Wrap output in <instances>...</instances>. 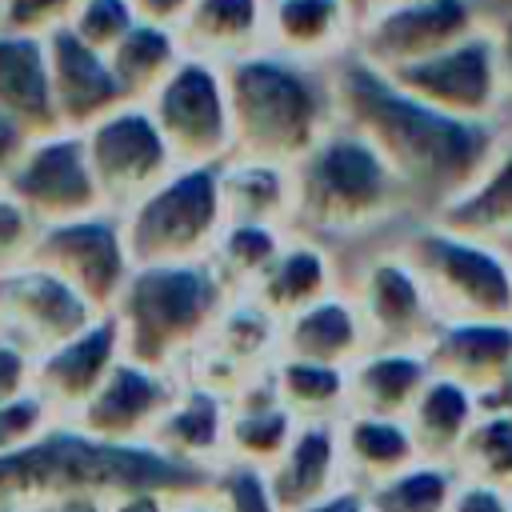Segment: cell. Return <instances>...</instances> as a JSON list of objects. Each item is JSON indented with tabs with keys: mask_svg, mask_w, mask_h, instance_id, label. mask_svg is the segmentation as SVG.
<instances>
[{
	"mask_svg": "<svg viewBox=\"0 0 512 512\" xmlns=\"http://www.w3.org/2000/svg\"><path fill=\"white\" fill-rule=\"evenodd\" d=\"M0 112H8L32 136L60 128L48 76V36L0 28Z\"/></svg>",
	"mask_w": 512,
	"mask_h": 512,
	"instance_id": "4316f807",
	"label": "cell"
},
{
	"mask_svg": "<svg viewBox=\"0 0 512 512\" xmlns=\"http://www.w3.org/2000/svg\"><path fill=\"white\" fill-rule=\"evenodd\" d=\"M452 468L460 480H476L512 496V416L480 408L452 456Z\"/></svg>",
	"mask_w": 512,
	"mask_h": 512,
	"instance_id": "74e56055",
	"label": "cell"
},
{
	"mask_svg": "<svg viewBox=\"0 0 512 512\" xmlns=\"http://www.w3.org/2000/svg\"><path fill=\"white\" fill-rule=\"evenodd\" d=\"M176 388H180L176 372H160V368L120 356L112 364V372L100 380V388L80 404V412L68 424H76L80 432H88L96 440L144 444L152 436L156 420L164 416V408L172 404Z\"/></svg>",
	"mask_w": 512,
	"mask_h": 512,
	"instance_id": "e0dca14e",
	"label": "cell"
},
{
	"mask_svg": "<svg viewBox=\"0 0 512 512\" xmlns=\"http://www.w3.org/2000/svg\"><path fill=\"white\" fill-rule=\"evenodd\" d=\"M336 444H340L344 484H352V488H372L420 460L408 424L392 420V416L344 412L336 420Z\"/></svg>",
	"mask_w": 512,
	"mask_h": 512,
	"instance_id": "f1b7e54d",
	"label": "cell"
},
{
	"mask_svg": "<svg viewBox=\"0 0 512 512\" xmlns=\"http://www.w3.org/2000/svg\"><path fill=\"white\" fill-rule=\"evenodd\" d=\"M368 328L344 288H332L328 296L312 300L308 308L292 312L280 320V356H300V360H320L348 368L360 352H368Z\"/></svg>",
	"mask_w": 512,
	"mask_h": 512,
	"instance_id": "603a6c76",
	"label": "cell"
},
{
	"mask_svg": "<svg viewBox=\"0 0 512 512\" xmlns=\"http://www.w3.org/2000/svg\"><path fill=\"white\" fill-rule=\"evenodd\" d=\"M40 268L68 280L96 312H108L132 276V256L124 240V220L112 208H96L60 224H44L28 252Z\"/></svg>",
	"mask_w": 512,
	"mask_h": 512,
	"instance_id": "8fae6325",
	"label": "cell"
},
{
	"mask_svg": "<svg viewBox=\"0 0 512 512\" xmlns=\"http://www.w3.org/2000/svg\"><path fill=\"white\" fill-rule=\"evenodd\" d=\"M0 512H24V508H16V504H0Z\"/></svg>",
	"mask_w": 512,
	"mask_h": 512,
	"instance_id": "9f6ffc18",
	"label": "cell"
},
{
	"mask_svg": "<svg viewBox=\"0 0 512 512\" xmlns=\"http://www.w3.org/2000/svg\"><path fill=\"white\" fill-rule=\"evenodd\" d=\"M144 104L164 132L176 164H220L236 152L224 64L184 52Z\"/></svg>",
	"mask_w": 512,
	"mask_h": 512,
	"instance_id": "9c48e42d",
	"label": "cell"
},
{
	"mask_svg": "<svg viewBox=\"0 0 512 512\" xmlns=\"http://www.w3.org/2000/svg\"><path fill=\"white\" fill-rule=\"evenodd\" d=\"M104 56H108V68H112L124 100H148L164 84V76L180 64L184 48L172 28L136 20Z\"/></svg>",
	"mask_w": 512,
	"mask_h": 512,
	"instance_id": "836d02e7",
	"label": "cell"
},
{
	"mask_svg": "<svg viewBox=\"0 0 512 512\" xmlns=\"http://www.w3.org/2000/svg\"><path fill=\"white\" fill-rule=\"evenodd\" d=\"M208 484H212V468L172 460L148 440L144 444L96 440L68 420L48 424L36 440L0 456V504H16V508H36L44 500H60L76 492L116 496V492L156 488L168 496H192V492H208Z\"/></svg>",
	"mask_w": 512,
	"mask_h": 512,
	"instance_id": "7a4b0ae2",
	"label": "cell"
},
{
	"mask_svg": "<svg viewBox=\"0 0 512 512\" xmlns=\"http://www.w3.org/2000/svg\"><path fill=\"white\" fill-rule=\"evenodd\" d=\"M100 312L56 272L36 260H20L0 272V336L24 348L32 360L60 340L88 328Z\"/></svg>",
	"mask_w": 512,
	"mask_h": 512,
	"instance_id": "9a60e30c",
	"label": "cell"
},
{
	"mask_svg": "<svg viewBox=\"0 0 512 512\" xmlns=\"http://www.w3.org/2000/svg\"><path fill=\"white\" fill-rule=\"evenodd\" d=\"M224 76L240 156L296 164L336 124L332 64H304L272 48H256L224 64Z\"/></svg>",
	"mask_w": 512,
	"mask_h": 512,
	"instance_id": "277c9868",
	"label": "cell"
},
{
	"mask_svg": "<svg viewBox=\"0 0 512 512\" xmlns=\"http://www.w3.org/2000/svg\"><path fill=\"white\" fill-rule=\"evenodd\" d=\"M264 476H268V492L280 512H296L344 488L336 420H300L288 448L264 468Z\"/></svg>",
	"mask_w": 512,
	"mask_h": 512,
	"instance_id": "7402d4cb",
	"label": "cell"
},
{
	"mask_svg": "<svg viewBox=\"0 0 512 512\" xmlns=\"http://www.w3.org/2000/svg\"><path fill=\"white\" fill-rule=\"evenodd\" d=\"M4 188L28 208V216L40 228L104 208L96 176L84 156V140L72 128L32 136Z\"/></svg>",
	"mask_w": 512,
	"mask_h": 512,
	"instance_id": "5bb4252c",
	"label": "cell"
},
{
	"mask_svg": "<svg viewBox=\"0 0 512 512\" xmlns=\"http://www.w3.org/2000/svg\"><path fill=\"white\" fill-rule=\"evenodd\" d=\"M332 288H340V260L336 248L304 236V232H288V240L280 244L276 260L268 264V272L256 280V288L248 292L252 300H260L276 320L308 308L312 300L328 296Z\"/></svg>",
	"mask_w": 512,
	"mask_h": 512,
	"instance_id": "cb8c5ba5",
	"label": "cell"
},
{
	"mask_svg": "<svg viewBox=\"0 0 512 512\" xmlns=\"http://www.w3.org/2000/svg\"><path fill=\"white\" fill-rule=\"evenodd\" d=\"M296 416L280 404L268 368L260 376H252L248 384H240L228 396V424H224V460L236 464H252V468H268L292 440L296 432Z\"/></svg>",
	"mask_w": 512,
	"mask_h": 512,
	"instance_id": "484cf974",
	"label": "cell"
},
{
	"mask_svg": "<svg viewBox=\"0 0 512 512\" xmlns=\"http://www.w3.org/2000/svg\"><path fill=\"white\" fill-rule=\"evenodd\" d=\"M168 492H156V488H136V492H116L108 496L104 512H168Z\"/></svg>",
	"mask_w": 512,
	"mask_h": 512,
	"instance_id": "681fc988",
	"label": "cell"
},
{
	"mask_svg": "<svg viewBox=\"0 0 512 512\" xmlns=\"http://www.w3.org/2000/svg\"><path fill=\"white\" fill-rule=\"evenodd\" d=\"M292 232L348 248L416 220L420 208L388 160L344 120H336L292 164Z\"/></svg>",
	"mask_w": 512,
	"mask_h": 512,
	"instance_id": "3957f363",
	"label": "cell"
},
{
	"mask_svg": "<svg viewBox=\"0 0 512 512\" xmlns=\"http://www.w3.org/2000/svg\"><path fill=\"white\" fill-rule=\"evenodd\" d=\"M176 36L188 56L232 64L264 48V0H192Z\"/></svg>",
	"mask_w": 512,
	"mask_h": 512,
	"instance_id": "f546056e",
	"label": "cell"
},
{
	"mask_svg": "<svg viewBox=\"0 0 512 512\" xmlns=\"http://www.w3.org/2000/svg\"><path fill=\"white\" fill-rule=\"evenodd\" d=\"M88 168L96 176L100 200L112 212H124L144 192H152L168 172H176V156L156 128L144 100H124L88 128H80Z\"/></svg>",
	"mask_w": 512,
	"mask_h": 512,
	"instance_id": "30bf717a",
	"label": "cell"
},
{
	"mask_svg": "<svg viewBox=\"0 0 512 512\" xmlns=\"http://www.w3.org/2000/svg\"><path fill=\"white\" fill-rule=\"evenodd\" d=\"M340 288L352 296L372 348H424L440 324L424 280L396 244V232L336 248Z\"/></svg>",
	"mask_w": 512,
	"mask_h": 512,
	"instance_id": "ba28073f",
	"label": "cell"
},
{
	"mask_svg": "<svg viewBox=\"0 0 512 512\" xmlns=\"http://www.w3.org/2000/svg\"><path fill=\"white\" fill-rule=\"evenodd\" d=\"M284 240H288V228L252 224V220H224V228H220V236H216V244L208 252V268L220 276V284L232 296L252 292L256 280L276 260Z\"/></svg>",
	"mask_w": 512,
	"mask_h": 512,
	"instance_id": "d590c367",
	"label": "cell"
},
{
	"mask_svg": "<svg viewBox=\"0 0 512 512\" xmlns=\"http://www.w3.org/2000/svg\"><path fill=\"white\" fill-rule=\"evenodd\" d=\"M224 424H228V396L180 376V388L164 408V416L156 420L148 444L172 460L216 468L224 460Z\"/></svg>",
	"mask_w": 512,
	"mask_h": 512,
	"instance_id": "d4e9b609",
	"label": "cell"
},
{
	"mask_svg": "<svg viewBox=\"0 0 512 512\" xmlns=\"http://www.w3.org/2000/svg\"><path fill=\"white\" fill-rule=\"evenodd\" d=\"M132 24H136V12L128 0H80L68 20V28L100 52H108Z\"/></svg>",
	"mask_w": 512,
	"mask_h": 512,
	"instance_id": "ab89813d",
	"label": "cell"
},
{
	"mask_svg": "<svg viewBox=\"0 0 512 512\" xmlns=\"http://www.w3.org/2000/svg\"><path fill=\"white\" fill-rule=\"evenodd\" d=\"M480 416V396L448 376H428L424 388L416 392L412 408L404 412V424L412 432L416 456L432 464H452L460 440L468 436L472 420Z\"/></svg>",
	"mask_w": 512,
	"mask_h": 512,
	"instance_id": "1f68e13d",
	"label": "cell"
},
{
	"mask_svg": "<svg viewBox=\"0 0 512 512\" xmlns=\"http://www.w3.org/2000/svg\"><path fill=\"white\" fill-rule=\"evenodd\" d=\"M132 4V12H136V20H144V24H160V28H180V20L188 16V8H192V0H128Z\"/></svg>",
	"mask_w": 512,
	"mask_h": 512,
	"instance_id": "c3c4849f",
	"label": "cell"
},
{
	"mask_svg": "<svg viewBox=\"0 0 512 512\" xmlns=\"http://www.w3.org/2000/svg\"><path fill=\"white\" fill-rule=\"evenodd\" d=\"M48 76H52V100L60 128H88L116 104H124V92L108 68V56L92 44H84L72 28H60L48 36Z\"/></svg>",
	"mask_w": 512,
	"mask_h": 512,
	"instance_id": "ffe728a7",
	"label": "cell"
},
{
	"mask_svg": "<svg viewBox=\"0 0 512 512\" xmlns=\"http://www.w3.org/2000/svg\"><path fill=\"white\" fill-rule=\"evenodd\" d=\"M228 296L232 292L220 284L208 260L136 264L108 312L116 316L128 360L180 376L212 332Z\"/></svg>",
	"mask_w": 512,
	"mask_h": 512,
	"instance_id": "5b68a950",
	"label": "cell"
},
{
	"mask_svg": "<svg viewBox=\"0 0 512 512\" xmlns=\"http://www.w3.org/2000/svg\"><path fill=\"white\" fill-rule=\"evenodd\" d=\"M168 512H220V508H216V500L208 492H192V496H172Z\"/></svg>",
	"mask_w": 512,
	"mask_h": 512,
	"instance_id": "db71d44e",
	"label": "cell"
},
{
	"mask_svg": "<svg viewBox=\"0 0 512 512\" xmlns=\"http://www.w3.org/2000/svg\"><path fill=\"white\" fill-rule=\"evenodd\" d=\"M420 352L436 376L484 396L512 372V320H440Z\"/></svg>",
	"mask_w": 512,
	"mask_h": 512,
	"instance_id": "44dd1931",
	"label": "cell"
},
{
	"mask_svg": "<svg viewBox=\"0 0 512 512\" xmlns=\"http://www.w3.org/2000/svg\"><path fill=\"white\" fill-rule=\"evenodd\" d=\"M108 496H96V492H76V496H60V500H44L36 508H24V512H104Z\"/></svg>",
	"mask_w": 512,
	"mask_h": 512,
	"instance_id": "f907efd6",
	"label": "cell"
},
{
	"mask_svg": "<svg viewBox=\"0 0 512 512\" xmlns=\"http://www.w3.org/2000/svg\"><path fill=\"white\" fill-rule=\"evenodd\" d=\"M396 244L424 280L440 320H512V248L416 216Z\"/></svg>",
	"mask_w": 512,
	"mask_h": 512,
	"instance_id": "8992f818",
	"label": "cell"
},
{
	"mask_svg": "<svg viewBox=\"0 0 512 512\" xmlns=\"http://www.w3.org/2000/svg\"><path fill=\"white\" fill-rule=\"evenodd\" d=\"M76 4L80 0H4L0 28L28 32V36H52V32L68 28Z\"/></svg>",
	"mask_w": 512,
	"mask_h": 512,
	"instance_id": "b9f144b4",
	"label": "cell"
},
{
	"mask_svg": "<svg viewBox=\"0 0 512 512\" xmlns=\"http://www.w3.org/2000/svg\"><path fill=\"white\" fill-rule=\"evenodd\" d=\"M432 220H440L444 228L512 248V136L500 140V148L492 152L484 172L460 196L440 204L432 212Z\"/></svg>",
	"mask_w": 512,
	"mask_h": 512,
	"instance_id": "d6a6232c",
	"label": "cell"
},
{
	"mask_svg": "<svg viewBox=\"0 0 512 512\" xmlns=\"http://www.w3.org/2000/svg\"><path fill=\"white\" fill-rule=\"evenodd\" d=\"M272 388L280 404L296 420H340L344 400H348V376L336 364L320 360H300V356H272L268 364Z\"/></svg>",
	"mask_w": 512,
	"mask_h": 512,
	"instance_id": "e575fe53",
	"label": "cell"
},
{
	"mask_svg": "<svg viewBox=\"0 0 512 512\" xmlns=\"http://www.w3.org/2000/svg\"><path fill=\"white\" fill-rule=\"evenodd\" d=\"M276 344H280V320L260 300L240 292V296H228L212 332L192 352V360L184 364L180 376L192 384H204L220 396H232L240 384H248L252 376H260L272 364Z\"/></svg>",
	"mask_w": 512,
	"mask_h": 512,
	"instance_id": "2e32d148",
	"label": "cell"
},
{
	"mask_svg": "<svg viewBox=\"0 0 512 512\" xmlns=\"http://www.w3.org/2000/svg\"><path fill=\"white\" fill-rule=\"evenodd\" d=\"M32 388V356L0 336V404Z\"/></svg>",
	"mask_w": 512,
	"mask_h": 512,
	"instance_id": "bcb514c9",
	"label": "cell"
},
{
	"mask_svg": "<svg viewBox=\"0 0 512 512\" xmlns=\"http://www.w3.org/2000/svg\"><path fill=\"white\" fill-rule=\"evenodd\" d=\"M484 12L476 0H392L360 8L352 56L368 60L380 72L424 60L468 32L484 28Z\"/></svg>",
	"mask_w": 512,
	"mask_h": 512,
	"instance_id": "7c38bea8",
	"label": "cell"
},
{
	"mask_svg": "<svg viewBox=\"0 0 512 512\" xmlns=\"http://www.w3.org/2000/svg\"><path fill=\"white\" fill-rule=\"evenodd\" d=\"M372 4H392V0H360V8H372Z\"/></svg>",
	"mask_w": 512,
	"mask_h": 512,
	"instance_id": "11a10c76",
	"label": "cell"
},
{
	"mask_svg": "<svg viewBox=\"0 0 512 512\" xmlns=\"http://www.w3.org/2000/svg\"><path fill=\"white\" fill-rule=\"evenodd\" d=\"M480 408H488V412H504V416H512V372L500 380V384H492L484 396H480Z\"/></svg>",
	"mask_w": 512,
	"mask_h": 512,
	"instance_id": "f5cc1de1",
	"label": "cell"
},
{
	"mask_svg": "<svg viewBox=\"0 0 512 512\" xmlns=\"http://www.w3.org/2000/svg\"><path fill=\"white\" fill-rule=\"evenodd\" d=\"M448 512H512V496L500 492V488L456 476V492L448 500Z\"/></svg>",
	"mask_w": 512,
	"mask_h": 512,
	"instance_id": "f6af8a7d",
	"label": "cell"
},
{
	"mask_svg": "<svg viewBox=\"0 0 512 512\" xmlns=\"http://www.w3.org/2000/svg\"><path fill=\"white\" fill-rule=\"evenodd\" d=\"M344 376H348L344 412L404 420L432 368L420 348H368L344 368Z\"/></svg>",
	"mask_w": 512,
	"mask_h": 512,
	"instance_id": "83f0119b",
	"label": "cell"
},
{
	"mask_svg": "<svg viewBox=\"0 0 512 512\" xmlns=\"http://www.w3.org/2000/svg\"><path fill=\"white\" fill-rule=\"evenodd\" d=\"M48 424H56V416H52V408H48L32 388L20 392V396H12V400H4V404H0V456L24 448V444L36 440Z\"/></svg>",
	"mask_w": 512,
	"mask_h": 512,
	"instance_id": "60d3db41",
	"label": "cell"
},
{
	"mask_svg": "<svg viewBox=\"0 0 512 512\" xmlns=\"http://www.w3.org/2000/svg\"><path fill=\"white\" fill-rule=\"evenodd\" d=\"M332 92L336 120L356 128L388 160L420 216H432L440 204L460 196L504 140L496 120L440 112L352 52L332 64Z\"/></svg>",
	"mask_w": 512,
	"mask_h": 512,
	"instance_id": "6da1fadb",
	"label": "cell"
},
{
	"mask_svg": "<svg viewBox=\"0 0 512 512\" xmlns=\"http://www.w3.org/2000/svg\"><path fill=\"white\" fill-rule=\"evenodd\" d=\"M28 140H32V132H28L24 124H16L8 112H0V188H4V180L12 176L16 160L24 156Z\"/></svg>",
	"mask_w": 512,
	"mask_h": 512,
	"instance_id": "7dc6e473",
	"label": "cell"
},
{
	"mask_svg": "<svg viewBox=\"0 0 512 512\" xmlns=\"http://www.w3.org/2000/svg\"><path fill=\"white\" fill-rule=\"evenodd\" d=\"M360 492H364V512H448V500L456 492V468L416 460L404 472Z\"/></svg>",
	"mask_w": 512,
	"mask_h": 512,
	"instance_id": "8d00e7d4",
	"label": "cell"
},
{
	"mask_svg": "<svg viewBox=\"0 0 512 512\" xmlns=\"http://www.w3.org/2000/svg\"><path fill=\"white\" fill-rule=\"evenodd\" d=\"M208 496L216 500L220 512H280L276 500H272V492H268L264 468L236 464V460H220L212 468Z\"/></svg>",
	"mask_w": 512,
	"mask_h": 512,
	"instance_id": "f35d334b",
	"label": "cell"
},
{
	"mask_svg": "<svg viewBox=\"0 0 512 512\" xmlns=\"http://www.w3.org/2000/svg\"><path fill=\"white\" fill-rule=\"evenodd\" d=\"M296 512H364V492L352 488V484H344V488H336L332 496H324V500H316V504H304V508H296Z\"/></svg>",
	"mask_w": 512,
	"mask_h": 512,
	"instance_id": "816d5d0a",
	"label": "cell"
},
{
	"mask_svg": "<svg viewBox=\"0 0 512 512\" xmlns=\"http://www.w3.org/2000/svg\"><path fill=\"white\" fill-rule=\"evenodd\" d=\"M124 356L120 328L112 312H100L88 328L60 340L32 360V392L52 408L56 420H72L80 404L100 388L112 364Z\"/></svg>",
	"mask_w": 512,
	"mask_h": 512,
	"instance_id": "ac0fdd59",
	"label": "cell"
},
{
	"mask_svg": "<svg viewBox=\"0 0 512 512\" xmlns=\"http://www.w3.org/2000/svg\"><path fill=\"white\" fill-rule=\"evenodd\" d=\"M356 24V0H264V48L304 64L328 68L348 56Z\"/></svg>",
	"mask_w": 512,
	"mask_h": 512,
	"instance_id": "d6986e66",
	"label": "cell"
},
{
	"mask_svg": "<svg viewBox=\"0 0 512 512\" xmlns=\"http://www.w3.org/2000/svg\"><path fill=\"white\" fill-rule=\"evenodd\" d=\"M488 36L496 48V72H500V112L496 124L504 136H512V8L488 20Z\"/></svg>",
	"mask_w": 512,
	"mask_h": 512,
	"instance_id": "ee69618b",
	"label": "cell"
},
{
	"mask_svg": "<svg viewBox=\"0 0 512 512\" xmlns=\"http://www.w3.org/2000/svg\"><path fill=\"white\" fill-rule=\"evenodd\" d=\"M0 8H4V0H0Z\"/></svg>",
	"mask_w": 512,
	"mask_h": 512,
	"instance_id": "6f0895ef",
	"label": "cell"
},
{
	"mask_svg": "<svg viewBox=\"0 0 512 512\" xmlns=\"http://www.w3.org/2000/svg\"><path fill=\"white\" fill-rule=\"evenodd\" d=\"M220 164H180L152 192L120 212L132 268L136 264H192L208 260L220 228Z\"/></svg>",
	"mask_w": 512,
	"mask_h": 512,
	"instance_id": "52a82bcc",
	"label": "cell"
},
{
	"mask_svg": "<svg viewBox=\"0 0 512 512\" xmlns=\"http://www.w3.org/2000/svg\"><path fill=\"white\" fill-rule=\"evenodd\" d=\"M220 200L224 220H252V224H276L292 232V164L240 156L232 152L220 160Z\"/></svg>",
	"mask_w": 512,
	"mask_h": 512,
	"instance_id": "4dcf8cb0",
	"label": "cell"
},
{
	"mask_svg": "<svg viewBox=\"0 0 512 512\" xmlns=\"http://www.w3.org/2000/svg\"><path fill=\"white\" fill-rule=\"evenodd\" d=\"M408 96L464 116V120H496L500 112V72H496V48L488 36V20L484 28L468 32L464 40L412 60L404 68L388 72Z\"/></svg>",
	"mask_w": 512,
	"mask_h": 512,
	"instance_id": "4fadbf2b",
	"label": "cell"
},
{
	"mask_svg": "<svg viewBox=\"0 0 512 512\" xmlns=\"http://www.w3.org/2000/svg\"><path fill=\"white\" fill-rule=\"evenodd\" d=\"M36 232H40V224L28 216V208L8 188H0V272L28 260Z\"/></svg>",
	"mask_w": 512,
	"mask_h": 512,
	"instance_id": "7bdbcfd3",
	"label": "cell"
}]
</instances>
